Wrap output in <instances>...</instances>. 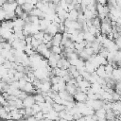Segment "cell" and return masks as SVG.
I'll use <instances>...</instances> for the list:
<instances>
[{"mask_svg": "<svg viewBox=\"0 0 121 121\" xmlns=\"http://www.w3.org/2000/svg\"><path fill=\"white\" fill-rule=\"evenodd\" d=\"M43 121H53V120H50V119H43Z\"/></svg>", "mask_w": 121, "mask_h": 121, "instance_id": "obj_14", "label": "cell"}, {"mask_svg": "<svg viewBox=\"0 0 121 121\" xmlns=\"http://www.w3.org/2000/svg\"><path fill=\"white\" fill-rule=\"evenodd\" d=\"M100 24H101V21H100V19H99L97 16L95 17V18L92 20V26H94L95 28H98V29H99Z\"/></svg>", "mask_w": 121, "mask_h": 121, "instance_id": "obj_10", "label": "cell"}, {"mask_svg": "<svg viewBox=\"0 0 121 121\" xmlns=\"http://www.w3.org/2000/svg\"><path fill=\"white\" fill-rule=\"evenodd\" d=\"M95 37L94 35H92L91 33H89L88 31H84V41L87 43H93L95 42Z\"/></svg>", "mask_w": 121, "mask_h": 121, "instance_id": "obj_8", "label": "cell"}, {"mask_svg": "<svg viewBox=\"0 0 121 121\" xmlns=\"http://www.w3.org/2000/svg\"><path fill=\"white\" fill-rule=\"evenodd\" d=\"M57 121H62V119H58Z\"/></svg>", "mask_w": 121, "mask_h": 121, "instance_id": "obj_15", "label": "cell"}, {"mask_svg": "<svg viewBox=\"0 0 121 121\" xmlns=\"http://www.w3.org/2000/svg\"><path fill=\"white\" fill-rule=\"evenodd\" d=\"M74 101H76L77 103H85V101L87 100V95L83 92H80V91H78L74 95Z\"/></svg>", "mask_w": 121, "mask_h": 121, "instance_id": "obj_1", "label": "cell"}, {"mask_svg": "<svg viewBox=\"0 0 121 121\" xmlns=\"http://www.w3.org/2000/svg\"><path fill=\"white\" fill-rule=\"evenodd\" d=\"M95 75H96L98 78H106L105 69H104V66H102V65H99V66L95 69Z\"/></svg>", "mask_w": 121, "mask_h": 121, "instance_id": "obj_6", "label": "cell"}, {"mask_svg": "<svg viewBox=\"0 0 121 121\" xmlns=\"http://www.w3.org/2000/svg\"><path fill=\"white\" fill-rule=\"evenodd\" d=\"M78 16V11L77 9H72L71 11L68 12L67 20H69V21H77Z\"/></svg>", "mask_w": 121, "mask_h": 121, "instance_id": "obj_7", "label": "cell"}, {"mask_svg": "<svg viewBox=\"0 0 121 121\" xmlns=\"http://www.w3.org/2000/svg\"><path fill=\"white\" fill-rule=\"evenodd\" d=\"M72 121H76V120H72Z\"/></svg>", "mask_w": 121, "mask_h": 121, "instance_id": "obj_16", "label": "cell"}, {"mask_svg": "<svg viewBox=\"0 0 121 121\" xmlns=\"http://www.w3.org/2000/svg\"><path fill=\"white\" fill-rule=\"evenodd\" d=\"M35 90H36V89L34 88V86H33V84H32L31 82H26L22 91H24V92L26 93L27 95L29 94V95H35Z\"/></svg>", "mask_w": 121, "mask_h": 121, "instance_id": "obj_4", "label": "cell"}, {"mask_svg": "<svg viewBox=\"0 0 121 121\" xmlns=\"http://www.w3.org/2000/svg\"><path fill=\"white\" fill-rule=\"evenodd\" d=\"M31 110H32V112H33V115L35 114V113H37V112H41V107L38 105V104H34L32 107H31Z\"/></svg>", "mask_w": 121, "mask_h": 121, "instance_id": "obj_11", "label": "cell"}, {"mask_svg": "<svg viewBox=\"0 0 121 121\" xmlns=\"http://www.w3.org/2000/svg\"><path fill=\"white\" fill-rule=\"evenodd\" d=\"M52 109L53 111H55L56 112H60L61 111H64L65 110V107L60 105V104H57V103H53L52 104Z\"/></svg>", "mask_w": 121, "mask_h": 121, "instance_id": "obj_9", "label": "cell"}, {"mask_svg": "<svg viewBox=\"0 0 121 121\" xmlns=\"http://www.w3.org/2000/svg\"><path fill=\"white\" fill-rule=\"evenodd\" d=\"M61 40H62V34L60 33V32L56 33V34L52 37V40H51L52 46H60Z\"/></svg>", "mask_w": 121, "mask_h": 121, "instance_id": "obj_3", "label": "cell"}, {"mask_svg": "<svg viewBox=\"0 0 121 121\" xmlns=\"http://www.w3.org/2000/svg\"><path fill=\"white\" fill-rule=\"evenodd\" d=\"M22 101H23V107H24V108H31V107L35 104L33 95H27L25 99H23Z\"/></svg>", "mask_w": 121, "mask_h": 121, "instance_id": "obj_2", "label": "cell"}, {"mask_svg": "<svg viewBox=\"0 0 121 121\" xmlns=\"http://www.w3.org/2000/svg\"><path fill=\"white\" fill-rule=\"evenodd\" d=\"M33 116H34V118L36 119V121H38V120H43V113L42 112H39L35 113Z\"/></svg>", "mask_w": 121, "mask_h": 121, "instance_id": "obj_12", "label": "cell"}, {"mask_svg": "<svg viewBox=\"0 0 121 121\" xmlns=\"http://www.w3.org/2000/svg\"><path fill=\"white\" fill-rule=\"evenodd\" d=\"M111 78H112L114 82L120 81V78H121V71H120L119 67L113 69V71H112V75H111Z\"/></svg>", "mask_w": 121, "mask_h": 121, "instance_id": "obj_5", "label": "cell"}, {"mask_svg": "<svg viewBox=\"0 0 121 121\" xmlns=\"http://www.w3.org/2000/svg\"><path fill=\"white\" fill-rule=\"evenodd\" d=\"M3 50V45H2V43H0V52Z\"/></svg>", "mask_w": 121, "mask_h": 121, "instance_id": "obj_13", "label": "cell"}]
</instances>
